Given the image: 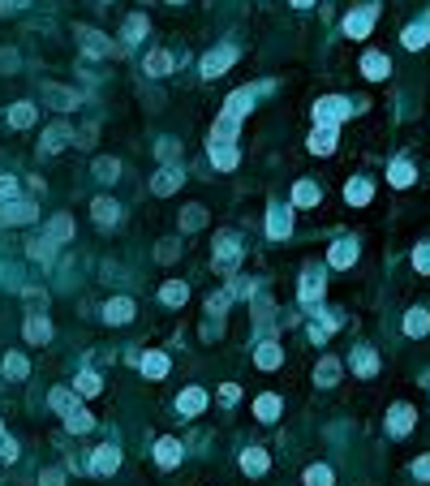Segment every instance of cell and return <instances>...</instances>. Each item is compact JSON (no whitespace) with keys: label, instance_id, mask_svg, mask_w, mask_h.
Here are the masks:
<instances>
[{"label":"cell","instance_id":"6da1fadb","mask_svg":"<svg viewBox=\"0 0 430 486\" xmlns=\"http://www.w3.org/2000/svg\"><path fill=\"white\" fill-rule=\"evenodd\" d=\"M353 108H361V104H348V100H336V95H331V100L314 104V121L318 125H340L344 117H353Z\"/></svg>","mask_w":430,"mask_h":486},{"label":"cell","instance_id":"7a4b0ae2","mask_svg":"<svg viewBox=\"0 0 430 486\" xmlns=\"http://www.w3.org/2000/svg\"><path fill=\"white\" fill-rule=\"evenodd\" d=\"M374 18H379V5H374V0H366L361 9H353V13L344 18V35L366 39V35H370V26H374Z\"/></svg>","mask_w":430,"mask_h":486},{"label":"cell","instance_id":"3957f363","mask_svg":"<svg viewBox=\"0 0 430 486\" xmlns=\"http://www.w3.org/2000/svg\"><path fill=\"white\" fill-rule=\"evenodd\" d=\"M237 263H241V241H237V237H219L215 241V271L219 275H237Z\"/></svg>","mask_w":430,"mask_h":486},{"label":"cell","instance_id":"277c9868","mask_svg":"<svg viewBox=\"0 0 430 486\" xmlns=\"http://www.w3.org/2000/svg\"><path fill=\"white\" fill-rule=\"evenodd\" d=\"M232 60H237V47H232V43H224V47H211V52L202 56V73H206V78H219V73H224Z\"/></svg>","mask_w":430,"mask_h":486},{"label":"cell","instance_id":"5b68a950","mask_svg":"<svg viewBox=\"0 0 430 486\" xmlns=\"http://www.w3.org/2000/svg\"><path fill=\"white\" fill-rule=\"evenodd\" d=\"M413 417H418V413H413V404H396V409L387 413V435H392V439L409 435L413 430Z\"/></svg>","mask_w":430,"mask_h":486},{"label":"cell","instance_id":"8992f818","mask_svg":"<svg viewBox=\"0 0 430 486\" xmlns=\"http://www.w3.org/2000/svg\"><path fill=\"white\" fill-rule=\"evenodd\" d=\"M211 164L219 172H232L237 164H241V151H237L232 142H211Z\"/></svg>","mask_w":430,"mask_h":486},{"label":"cell","instance_id":"52a82bcc","mask_svg":"<svg viewBox=\"0 0 430 486\" xmlns=\"http://www.w3.org/2000/svg\"><path fill=\"white\" fill-rule=\"evenodd\" d=\"M267 233H272V241H284L293 233V211H289V207H272V216H267Z\"/></svg>","mask_w":430,"mask_h":486},{"label":"cell","instance_id":"ba28073f","mask_svg":"<svg viewBox=\"0 0 430 486\" xmlns=\"http://www.w3.org/2000/svg\"><path fill=\"white\" fill-rule=\"evenodd\" d=\"M77 43H82L91 56H108V52H112V39H104L99 30H91V26H82V30H77Z\"/></svg>","mask_w":430,"mask_h":486},{"label":"cell","instance_id":"9c48e42d","mask_svg":"<svg viewBox=\"0 0 430 486\" xmlns=\"http://www.w3.org/2000/svg\"><path fill=\"white\" fill-rule=\"evenodd\" d=\"M39 216L35 202H13V207H0V224H30Z\"/></svg>","mask_w":430,"mask_h":486},{"label":"cell","instance_id":"30bf717a","mask_svg":"<svg viewBox=\"0 0 430 486\" xmlns=\"http://www.w3.org/2000/svg\"><path fill=\"white\" fill-rule=\"evenodd\" d=\"M310 151L314 155H331V151H336V125H318L310 134Z\"/></svg>","mask_w":430,"mask_h":486},{"label":"cell","instance_id":"8fae6325","mask_svg":"<svg viewBox=\"0 0 430 486\" xmlns=\"http://www.w3.org/2000/svg\"><path fill=\"white\" fill-rule=\"evenodd\" d=\"M117 465H121V452H117L112 443H108V448H99V452H95V461H91V469H95V474H99V478L117 474Z\"/></svg>","mask_w":430,"mask_h":486},{"label":"cell","instance_id":"7c38bea8","mask_svg":"<svg viewBox=\"0 0 430 486\" xmlns=\"http://www.w3.org/2000/svg\"><path fill=\"white\" fill-rule=\"evenodd\" d=\"M250 108H254V86L232 91V95H228V104H224V112H228V117H237V121H241Z\"/></svg>","mask_w":430,"mask_h":486},{"label":"cell","instance_id":"4fadbf2b","mask_svg":"<svg viewBox=\"0 0 430 486\" xmlns=\"http://www.w3.org/2000/svg\"><path fill=\"white\" fill-rule=\"evenodd\" d=\"M202 404H206V392H202V387H185V392L177 396V409H181V417H194V413H202Z\"/></svg>","mask_w":430,"mask_h":486},{"label":"cell","instance_id":"5bb4252c","mask_svg":"<svg viewBox=\"0 0 430 486\" xmlns=\"http://www.w3.org/2000/svg\"><path fill=\"white\" fill-rule=\"evenodd\" d=\"M361 73L379 82V78H387V73H392V60H387L383 52H366V56H361Z\"/></svg>","mask_w":430,"mask_h":486},{"label":"cell","instance_id":"9a60e30c","mask_svg":"<svg viewBox=\"0 0 430 486\" xmlns=\"http://www.w3.org/2000/svg\"><path fill=\"white\" fill-rule=\"evenodd\" d=\"M323 288H327V280H323L318 271H306V275H301V301H306V305H314L318 297H323Z\"/></svg>","mask_w":430,"mask_h":486},{"label":"cell","instance_id":"2e32d148","mask_svg":"<svg viewBox=\"0 0 430 486\" xmlns=\"http://www.w3.org/2000/svg\"><path fill=\"white\" fill-rule=\"evenodd\" d=\"M26 340L30 345H47V340H52V323H47L43 314H30L26 319Z\"/></svg>","mask_w":430,"mask_h":486},{"label":"cell","instance_id":"e0dca14e","mask_svg":"<svg viewBox=\"0 0 430 486\" xmlns=\"http://www.w3.org/2000/svg\"><path fill=\"white\" fill-rule=\"evenodd\" d=\"M318 198H323V189H318L314 181H297L293 185V207H318Z\"/></svg>","mask_w":430,"mask_h":486},{"label":"cell","instance_id":"ac0fdd59","mask_svg":"<svg viewBox=\"0 0 430 486\" xmlns=\"http://www.w3.org/2000/svg\"><path fill=\"white\" fill-rule=\"evenodd\" d=\"M254 362H259L263 370H276V366L284 362V353H280V345H276V340H263V345H259V353H254Z\"/></svg>","mask_w":430,"mask_h":486},{"label":"cell","instance_id":"d6986e66","mask_svg":"<svg viewBox=\"0 0 430 486\" xmlns=\"http://www.w3.org/2000/svg\"><path fill=\"white\" fill-rule=\"evenodd\" d=\"M91 216H95V224H117L121 220V207L112 198H95L91 202Z\"/></svg>","mask_w":430,"mask_h":486},{"label":"cell","instance_id":"ffe728a7","mask_svg":"<svg viewBox=\"0 0 430 486\" xmlns=\"http://www.w3.org/2000/svg\"><path fill=\"white\" fill-rule=\"evenodd\" d=\"M155 461L164 465V469L181 465V443H177V439H159V443H155Z\"/></svg>","mask_w":430,"mask_h":486},{"label":"cell","instance_id":"44dd1931","mask_svg":"<svg viewBox=\"0 0 430 486\" xmlns=\"http://www.w3.org/2000/svg\"><path fill=\"white\" fill-rule=\"evenodd\" d=\"M181 181H185L181 168H164V172L151 181V189H155V194H172V189H181Z\"/></svg>","mask_w":430,"mask_h":486},{"label":"cell","instance_id":"7402d4cb","mask_svg":"<svg viewBox=\"0 0 430 486\" xmlns=\"http://www.w3.org/2000/svg\"><path fill=\"white\" fill-rule=\"evenodd\" d=\"M353 370H357L361 379H374V375H379V358H374V349H357V353H353Z\"/></svg>","mask_w":430,"mask_h":486},{"label":"cell","instance_id":"603a6c76","mask_svg":"<svg viewBox=\"0 0 430 486\" xmlns=\"http://www.w3.org/2000/svg\"><path fill=\"white\" fill-rule=\"evenodd\" d=\"M5 121H9L13 129H26V125H35V104H13V108L5 112Z\"/></svg>","mask_w":430,"mask_h":486},{"label":"cell","instance_id":"cb8c5ba5","mask_svg":"<svg viewBox=\"0 0 430 486\" xmlns=\"http://www.w3.org/2000/svg\"><path fill=\"white\" fill-rule=\"evenodd\" d=\"M104 319H108V323H130V319H134V301H130V297H117V301H108Z\"/></svg>","mask_w":430,"mask_h":486},{"label":"cell","instance_id":"d4e9b609","mask_svg":"<svg viewBox=\"0 0 430 486\" xmlns=\"http://www.w3.org/2000/svg\"><path fill=\"white\" fill-rule=\"evenodd\" d=\"M357 258V241H336L331 246V267H353Z\"/></svg>","mask_w":430,"mask_h":486},{"label":"cell","instance_id":"484cf974","mask_svg":"<svg viewBox=\"0 0 430 486\" xmlns=\"http://www.w3.org/2000/svg\"><path fill=\"white\" fill-rule=\"evenodd\" d=\"M232 138H237V117L219 112V117H215V129H211V142H232Z\"/></svg>","mask_w":430,"mask_h":486},{"label":"cell","instance_id":"4316f807","mask_svg":"<svg viewBox=\"0 0 430 486\" xmlns=\"http://www.w3.org/2000/svg\"><path fill=\"white\" fill-rule=\"evenodd\" d=\"M47 241H56V246H60V241H69L73 237V220L69 216H56L52 224H47V233H43Z\"/></svg>","mask_w":430,"mask_h":486},{"label":"cell","instance_id":"83f0119b","mask_svg":"<svg viewBox=\"0 0 430 486\" xmlns=\"http://www.w3.org/2000/svg\"><path fill=\"white\" fill-rule=\"evenodd\" d=\"M241 469L246 474H267V452L263 448H246L241 452Z\"/></svg>","mask_w":430,"mask_h":486},{"label":"cell","instance_id":"f1b7e54d","mask_svg":"<svg viewBox=\"0 0 430 486\" xmlns=\"http://www.w3.org/2000/svg\"><path fill=\"white\" fill-rule=\"evenodd\" d=\"M142 375H147V379H164L168 375V358H164V353H147V358H142Z\"/></svg>","mask_w":430,"mask_h":486},{"label":"cell","instance_id":"f546056e","mask_svg":"<svg viewBox=\"0 0 430 486\" xmlns=\"http://www.w3.org/2000/svg\"><path fill=\"white\" fill-rule=\"evenodd\" d=\"M344 198L353 202V207H366V202H370V181H361V176H357V181H348L344 185Z\"/></svg>","mask_w":430,"mask_h":486},{"label":"cell","instance_id":"4dcf8cb0","mask_svg":"<svg viewBox=\"0 0 430 486\" xmlns=\"http://www.w3.org/2000/svg\"><path fill=\"white\" fill-rule=\"evenodd\" d=\"M69 138H73V134H69V125H52V129H47V138H43V151L52 155V151H60V147H65Z\"/></svg>","mask_w":430,"mask_h":486},{"label":"cell","instance_id":"1f68e13d","mask_svg":"<svg viewBox=\"0 0 430 486\" xmlns=\"http://www.w3.org/2000/svg\"><path fill=\"white\" fill-rule=\"evenodd\" d=\"M387 181H392V185H401V189L413 185V164H409V159H396V164L387 168Z\"/></svg>","mask_w":430,"mask_h":486},{"label":"cell","instance_id":"d6a6232c","mask_svg":"<svg viewBox=\"0 0 430 486\" xmlns=\"http://www.w3.org/2000/svg\"><path fill=\"white\" fill-rule=\"evenodd\" d=\"M254 413H259V422H276V417H280V396H259Z\"/></svg>","mask_w":430,"mask_h":486},{"label":"cell","instance_id":"836d02e7","mask_svg":"<svg viewBox=\"0 0 430 486\" xmlns=\"http://www.w3.org/2000/svg\"><path fill=\"white\" fill-rule=\"evenodd\" d=\"M43 100H52V108H77V95L60 86H43Z\"/></svg>","mask_w":430,"mask_h":486},{"label":"cell","instance_id":"e575fe53","mask_svg":"<svg viewBox=\"0 0 430 486\" xmlns=\"http://www.w3.org/2000/svg\"><path fill=\"white\" fill-rule=\"evenodd\" d=\"M147 73H151V78L172 73V56H168V52H151V56H147Z\"/></svg>","mask_w":430,"mask_h":486},{"label":"cell","instance_id":"d590c367","mask_svg":"<svg viewBox=\"0 0 430 486\" xmlns=\"http://www.w3.org/2000/svg\"><path fill=\"white\" fill-rule=\"evenodd\" d=\"M405 332H409V336H426V332H430V314H426V310H409Z\"/></svg>","mask_w":430,"mask_h":486},{"label":"cell","instance_id":"8d00e7d4","mask_svg":"<svg viewBox=\"0 0 430 486\" xmlns=\"http://www.w3.org/2000/svg\"><path fill=\"white\" fill-rule=\"evenodd\" d=\"M65 426H69V430H77V435H82V430H91V426H95V417H91V413L82 409V404H77L73 413H65Z\"/></svg>","mask_w":430,"mask_h":486},{"label":"cell","instance_id":"74e56055","mask_svg":"<svg viewBox=\"0 0 430 486\" xmlns=\"http://www.w3.org/2000/svg\"><path fill=\"white\" fill-rule=\"evenodd\" d=\"M159 297H164L168 305H185V297H189V288H185L181 280H168V284H164V293H159Z\"/></svg>","mask_w":430,"mask_h":486},{"label":"cell","instance_id":"f35d334b","mask_svg":"<svg viewBox=\"0 0 430 486\" xmlns=\"http://www.w3.org/2000/svg\"><path fill=\"white\" fill-rule=\"evenodd\" d=\"M336 375H340V362H336V358H323V362H318V387H331V383H336Z\"/></svg>","mask_w":430,"mask_h":486},{"label":"cell","instance_id":"ab89813d","mask_svg":"<svg viewBox=\"0 0 430 486\" xmlns=\"http://www.w3.org/2000/svg\"><path fill=\"white\" fill-rule=\"evenodd\" d=\"M73 387H77V392H82V396H95V392H99V375H95V370H82V375H77L73 379Z\"/></svg>","mask_w":430,"mask_h":486},{"label":"cell","instance_id":"60d3db41","mask_svg":"<svg viewBox=\"0 0 430 486\" xmlns=\"http://www.w3.org/2000/svg\"><path fill=\"white\" fill-rule=\"evenodd\" d=\"M142 30H147V18H142V13H134V18L125 22V47L138 43V39H142Z\"/></svg>","mask_w":430,"mask_h":486},{"label":"cell","instance_id":"b9f144b4","mask_svg":"<svg viewBox=\"0 0 430 486\" xmlns=\"http://www.w3.org/2000/svg\"><path fill=\"white\" fill-rule=\"evenodd\" d=\"M26 370H30V366H26L22 353H9V358H5V375H9V379H26Z\"/></svg>","mask_w":430,"mask_h":486},{"label":"cell","instance_id":"7bdbcfd3","mask_svg":"<svg viewBox=\"0 0 430 486\" xmlns=\"http://www.w3.org/2000/svg\"><path fill=\"white\" fill-rule=\"evenodd\" d=\"M426 26H430V22H422V26H409V30H405V47H409V52H418V47L430 39V35H426Z\"/></svg>","mask_w":430,"mask_h":486},{"label":"cell","instance_id":"ee69618b","mask_svg":"<svg viewBox=\"0 0 430 486\" xmlns=\"http://www.w3.org/2000/svg\"><path fill=\"white\" fill-rule=\"evenodd\" d=\"M95 176H99V181H117L121 164H117V159H95Z\"/></svg>","mask_w":430,"mask_h":486},{"label":"cell","instance_id":"f6af8a7d","mask_svg":"<svg viewBox=\"0 0 430 486\" xmlns=\"http://www.w3.org/2000/svg\"><path fill=\"white\" fill-rule=\"evenodd\" d=\"M306 486H331V469L327 465H310L306 469Z\"/></svg>","mask_w":430,"mask_h":486},{"label":"cell","instance_id":"bcb514c9","mask_svg":"<svg viewBox=\"0 0 430 486\" xmlns=\"http://www.w3.org/2000/svg\"><path fill=\"white\" fill-rule=\"evenodd\" d=\"M52 250H56V241H47V237H35V241H30V258H39V263H47V258H52Z\"/></svg>","mask_w":430,"mask_h":486},{"label":"cell","instance_id":"7dc6e473","mask_svg":"<svg viewBox=\"0 0 430 486\" xmlns=\"http://www.w3.org/2000/svg\"><path fill=\"white\" fill-rule=\"evenodd\" d=\"M202 224H206L202 207H185V211H181V229H202Z\"/></svg>","mask_w":430,"mask_h":486},{"label":"cell","instance_id":"c3c4849f","mask_svg":"<svg viewBox=\"0 0 430 486\" xmlns=\"http://www.w3.org/2000/svg\"><path fill=\"white\" fill-rule=\"evenodd\" d=\"M47 404H52V409H60V413H73V409H77V400H73L69 392H52V396H47Z\"/></svg>","mask_w":430,"mask_h":486},{"label":"cell","instance_id":"681fc988","mask_svg":"<svg viewBox=\"0 0 430 486\" xmlns=\"http://www.w3.org/2000/svg\"><path fill=\"white\" fill-rule=\"evenodd\" d=\"M413 267H418L422 275H430V241H422V246L413 250Z\"/></svg>","mask_w":430,"mask_h":486},{"label":"cell","instance_id":"f907efd6","mask_svg":"<svg viewBox=\"0 0 430 486\" xmlns=\"http://www.w3.org/2000/svg\"><path fill=\"white\" fill-rule=\"evenodd\" d=\"M13 194H18V181H13V176H0V202H9Z\"/></svg>","mask_w":430,"mask_h":486},{"label":"cell","instance_id":"816d5d0a","mask_svg":"<svg viewBox=\"0 0 430 486\" xmlns=\"http://www.w3.org/2000/svg\"><path fill=\"white\" fill-rule=\"evenodd\" d=\"M413 478L430 482V456H418V461H413Z\"/></svg>","mask_w":430,"mask_h":486},{"label":"cell","instance_id":"f5cc1de1","mask_svg":"<svg viewBox=\"0 0 430 486\" xmlns=\"http://www.w3.org/2000/svg\"><path fill=\"white\" fill-rule=\"evenodd\" d=\"M39 486H65V474H60V469H47V474L39 478Z\"/></svg>","mask_w":430,"mask_h":486},{"label":"cell","instance_id":"db71d44e","mask_svg":"<svg viewBox=\"0 0 430 486\" xmlns=\"http://www.w3.org/2000/svg\"><path fill=\"white\" fill-rule=\"evenodd\" d=\"M177 254H181V246H177V241H164V246H159V258H164V263H172Z\"/></svg>","mask_w":430,"mask_h":486},{"label":"cell","instance_id":"11a10c76","mask_svg":"<svg viewBox=\"0 0 430 486\" xmlns=\"http://www.w3.org/2000/svg\"><path fill=\"white\" fill-rule=\"evenodd\" d=\"M237 396H241V387H237V383H224V387H219V400H224V404H232Z\"/></svg>","mask_w":430,"mask_h":486},{"label":"cell","instance_id":"9f6ffc18","mask_svg":"<svg viewBox=\"0 0 430 486\" xmlns=\"http://www.w3.org/2000/svg\"><path fill=\"white\" fill-rule=\"evenodd\" d=\"M0 456H5V461H13V456H18V448H13L9 439H0Z\"/></svg>","mask_w":430,"mask_h":486},{"label":"cell","instance_id":"6f0895ef","mask_svg":"<svg viewBox=\"0 0 430 486\" xmlns=\"http://www.w3.org/2000/svg\"><path fill=\"white\" fill-rule=\"evenodd\" d=\"M26 0H0V9H22Z\"/></svg>","mask_w":430,"mask_h":486},{"label":"cell","instance_id":"680465c9","mask_svg":"<svg viewBox=\"0 0 430 486\" xmlns=\"http://www.w3.org/2000/svg\"><path fill=\"white\" fill-rule=\"evenodd\" d=\"M293 5H297V9H306V5H310V0H293Z\"/></svg>","mask_w":430,"mask_h":486},{"label":"cell","instance_id":"91938a15","mask_svg":"<svg viewBox=\"0 0 430 486\" xmlns=\"http://www.w3.org/2000/svg\"><path fill=\"white\" fill-rule=\"evenodd\" d=\"M172 5H185V0H172Z\"/></svg>","mask_w":430,"mask_h":486},{"label":"cell","instance_id":"94428289","mask_svg":"<svg viewBox=\"0 0 430 486\" xmlns=\"http://www.w3.org/2000/svg\"><path fill=\"white\" fill-rule=\"evenodd\" d=\"M0 439H5V430H0Z\"/></svg>","mask_w":430,"mask_h":486}]
</instances>
